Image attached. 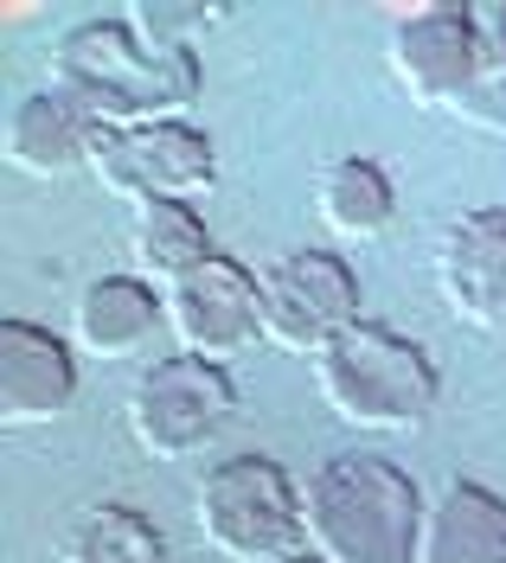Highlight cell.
<instances>
[{
	"label": "cell",
	"instance_id": "6da1fadb",
	"mask_svg": "<svg viewBox=\"0 0 506 563\" xmlns=\"http://www.w3.org/2000/svg\"><path fill=\"white\" fill-rule=\"evenodd\" d=\"M45 84L77 97L103 129H135V122L186 115V103L206 90V70L193 45L147 38L129 13H97L52 38Z\"/></svg>",
	"mask_w": 506,
	"mask_h": 563
},
{
	"label": "cell",
	"instance_id": "7a4b0ae2",
	"mask_svg": "<svg viewBox=\"0 0 506 563\" xmlns=\"http://www.w3.org/2000/svg\"><path fill=\"white\" fill-rule=\"evenodd\" d=\"M430 499L392 455L346 449L301 481L308 551L327 563H417Z\"/></svg>",
	"mask_w": 506,
	"mask_h": 563
},
{
	"label": "cell",
	"instance_id": "3957f363",
	"mask_svg": "<svg viewBox=\"0 0 506 563\" xmlns=\"http://www.w3.org/2000/svg\"><path fill=\"white\" fill-rule=\"evenodd\" d=\"M315 390L346 429L410 435L436 417L442 378H436L430 352L417 340H404L385 320H360L315 358Z\"/></svg>",
	"mask_w": 506,
	"mask_h": 563
},
{
	"label": "cell",
	"instance_id": "277c9868",
	"mask_svg": "<svg viewBox=\"0 0 506 563\" xmlns=\"http://www.w3.org/2000/svg\"><path fill=\"white\" fill-rule=\"evenodd\" d=\"M199 544L224 563H283L308 551L301 487L283 461L270 455H224L199 474L193 493Z\"/></svg>",
	"mask_w": 506,
	"mask_h": 563
},
{
	"label": "cell",
	"instance_id": "5b68a950",
	"mask_svg": "<svg viewBox=\"0 0 506 563\" xmlns=\"http://www.w3.org/2000/svg\"><path fill=\"white\" fill-rule=\"evenodd\" d=\"M231 417H238V378L212 358H193V352L154 358L122 404L129 442L147 461H193L206 442L224 435Z\"/></svg>",
	"mask_w": 506,
	"mask_h": 563
},
{
	"label": "cell",
	"instance_id": "8992f818",
	"mask_svg": "<svg viewBox=\"0 0 506 563\" xmlns=\"http://www.w3.org/2000/svg\"><path fill=\"white\" fill-rule=\"evenodd\" d=\"M90 179L122 206H161V199H186L199 206L218 179V147L199 122L186 115H161V122H135V129H103L97 154H90Z\"/></svg>",
	"mask_w": 506,
	"mask_h": 563
},
{
	"label": "cell",
	"instance_id": "52a82bcc",
	"mask_svg": "<svg viewBox=\"0 0 506 563\" xmlns=\"http://www.w3.org/2000/svg\"><path fill=\"white\" fill-rule=\"evenodd\" d=\"M263 340L276 352L321 358L346 327H360V276L340 250H283L256 269Z\"/></svg>",
	"mask_w": 506,
	"mask_h": 563
},
{
	"label": "cell",
	"instance_id": "ba28073f",
	"mask_svg": "<svg viewBox=\"0 0 506 563\" xmlns=\"http://www.w3.org/2000/svg\"><path fill=\"white\" fill-rule=\"evenodd\" d=\"M392 84L417 109H462L474 90H487V58H481V26L469 0H417L392 20L385 38Z\"/></svg>",
	"mask_w": 506,
	"mask_h": 563
},
{
	"label": "cell",
	"instance_id": "9c48e42d",
	"mask_svg": "<svg viewBox=\"0 0 506 563\" xmlns=\"http://www.w3.org/2000/svg\"><path fill=\"white\" fill-rule=\"evenodd\" d=\"M161 295H167V327L193 358L224 365L231 352L263 340V288H256V269H244L238 256H206Z\"/></svg>",
	"mask_w": 506,
	"mask_h": 563
},
{
	"label": "cell",
	"instance_id": "30bf717a",
	"mask_svg": "<svg viewBox=\"0 0 506 563\" xmlns=\"http://www.w3.org/2000/svg\"><path fill=\"white\" fill-rule=\"evenodd\" d=\"M77 404V352L38 320H0V422L38 429Z\"/></svg>",
	"mask_w": 506,
	"mask_h": 563
},
{
	"label": "cell",
	"instance_id": "8fae6325",
	"mask_svg": "<svg viewBox=\"0 0 506 563\" xmlns=\"http://www.w3.org/2000/svg\"><path fill=\"white\" fill-rule=\"evenodd\" d=\"M436 288L442 308L469 327L506 320V206H474L449 218L436 244Z\"/></svg>",
	"mask_w": 506,
	"mask_h": 563
},
{
	"label": "cell",
	"instance_id": "7c38bea8",
	"mask_svg": "<svg viewBox=\"0 0 506 563\" xmlns=\"http://www.w3.org/2000/svg\"><path fill=\"white\" fill-rule=\"evenodd\" d=\"M103 141V122L90 109L65 97V90H33L7 109V129H0V154L7 167L33 179H65V174H90V154Z\"/></svg>",
	"mask_w": 506,
	"mask_h": 563
},
{
	"label": "cell",
	"instance_id": "4fadbf2b",
	"mask_svg": "<svg viewBox=\"0 0 506 563\" xmlns=\"http://www.w3.org/2000/svg\"><path fill=\"white\" fill-rule=\"evenodd\" d=\"M167 320V295L142 282L135 269H116V276H90L72 301V340L84 358L97 365H122L154 340V327Z\"/></svg>",
	"mask_w": 506,
	"mask_h": 563
},
{
	"label": "cell",
	"instance_id": "5bb4252c",
	"mask_svg": "<svg viewBox=\"0 0 506 563\" xmlns=\"http://www.w3.org/2000/svg\"><path fill=\"white\" fill-rule=\"evenodd\" d=\"M417 563H506V493L455 474L424 512Z\"/></svg>",
	"mask_w": 506,
	"mask_h": 563
},
{
	"label": "cell",
	"instance_id": "9a60e30c",
	"mask_svg": "<svg viewBox=\"0 0 506 563\" xmlns=\"http://www.w3.org/2000/svg\"><path fill=\"white\" fill-rule=\"evenodd\" d=\"M315 218L333 238H353V244L385 238L392 218H398V186H392V174L378 161L340 154V161H327L321 174H315Z\"/></svg>",
	"mask_w": 506,
	"mask_h": 563
},
{
	"label": "cell",
	"instance_id": "2e32d148",
	"mask_svg": "<svg viewBox=\"0 0 506 563\" xmlns=\"http://www.w3.org/2000/svg\"><path fill=\"white\" fill-rule=\"evenodd\" d=\"M212 250V231H206V211L186 206V199H161V206H135L129 218V263L135 276L154 282V288H174L186 269H199Z\"/></svg>",
	"mask_w": 506,
	"mask_h": 563
},
{
	"label": "cell",
	"instance_id": "e0dca14e",
	"mask_svg": "<svg viewBox=\"0 0 506 563\" xmlns=\"http://www.w3.org/2000/svg\"><path fill=\"white\" fill-rule=\"evenodd\" d=\"M58 563H167V538L161 526L135 512V506H90L77 512V526L65 531Z\"/></svg>",
	"mask_w": 506,
	"mask_h": 563
},
{
	"label": "cell",
	"instance_id": "ac0fdd59",
	"mask_svg": "<svg viewBox=\"0 0 506 563\" xmlns=\"http://www.w3.org/2000/svg\"><path fill=\"white\" fill-rule=\"evenodd\" d=\"M474 26H481L487 84H506V0H481V7H474Z\"/></svg>",
	"mask_w": 506,
	"mask_h": 563
},
{
	"label": "cell",
	"instance_id": "d6986e66",
	"mask_svg": "<svg viewBox=\"0 0 506 563\" xmlns=\"http://www.w3.org/2000/svg\"><path fill=\"white\" fill-rule=\"evenodd\" d=\"M283 563H327V558H315V551H301V558H283Z\"/></svg>",
	"mask_w": 506,
	"mask_h": 563
}]
</instances>
